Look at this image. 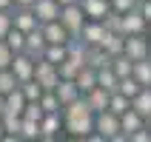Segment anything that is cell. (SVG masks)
<instances>
[{
	"mask_svg": "<svg viewBox=\"0 0 151 142\" xmlns=\"http://www.w3.org/2000/svg\"><path fill=\"white\" fill-rule=\"evenodd\" d=\"M94 131L109 142H126V134L120 131V117L111 114L109 108L100 111V114H94Z\"/></svg>",
	"mask_w": 151,
	"mask_h": 142,
	"instance_id": "obj_1",
	"label": "cell"
},
{
	"mask_svg": "<svg viewBox=\"0 0 151 142\" xmlns=\"http://www.w3.org/2000/svg\"><path fill=\"white\" fill-rule=\"evenodd\" d=\"M34 80L43 85V91H54V88H57V83H60V71H57V66H54V63L37 57V60H34Z\"/></svg>",
	"mask_w": 151,
	"mask_h": 142,
	"instance_id": "obj_2",
	"label": "cell"
},
{
	"mask_svg": "<svg viewBox=\"0 0 151 142\" xmlns=\"http://www.w3.org/2000/svg\"><path fill=\"white\" fill-rule=\"evenodd\" d=\"M60 23L68 29V34H71V37H80V29H83V23H86L83 6H80V3L63 6V9H60Z\"/></svg>",
	"mask_w": 151,
	"mask_h": 142,
	"instance_id": "obj_3",
	"label": "cell"
},
{
	"mask_svg": "<svg viewBox=\"0 0 151 142\" xmlns=\"http://www.w3.org/2000/svg\"><path fill=\"white\" fill-rule=\"evenodd\" d=\"M63 131L74 136H88L94 131V114H83V117H63Z\"/></svg>",
	"mask_w": 151,
	"mask_h": 142,
	"instance_id": "obj_4",
	"label": "cell"
},
{
	"mask_svg": "<svg viewBox=\"0 0 151 142\" xmlns=\"http://www.w3.org/2000/svg\"><path fill=\"white\" fill-rule=\"evenodd\" d=\"M106 34H109V29L103 26V20H86L83 29H80V40L86 46H103Z\"/></svg>",
	"mask_w": 151,
	"mask_h": 142,
	"instance_id": "obj_5",
	"label": "cell"
},
{
	"mask_svg": "<svg viewBox=\"0 0 151 142\" xmlns=\"http://www.w3.org/2000/svg\"><path fill=\"white\" fill-rule=\"evenodd\" d=\"M12 26L20 29V31H32V29L40 26V20L32 11V6H12Z\"/></svg>",
	"mask_w": 151,
	"mask_h": 142,
	"instance_id": "obj_6",
	"label": "cell"
},
{
	"mask_svg": "<svg viewBox=\"0 0 151 142\" xmlns=\"http://www.w3.org/2000/svg\"><path fill=\"white\" fill-rule=\"evenodd\" d=\"M60 131H63V114L60 111H49L40 117V139H57Z\"/></svg>",
	"mask_w": 151,
	"mask_h": 142,
	"instance_id": "obj_7",
	"label": "cell"
},
{
	"mask_svg": "<svg viewBox=\"0 0 151 142\" xmlns=\"http://www.w3.org/2000/svg\"><path fill=\"white\" fill-rule=\"evenodd\" d=\"M126 54L131 60H145L151 57V46H148V37L145 34H126Z\"/></svg>",
	"mask_w": 151,
	"mask_h": 142,
	"instance_id": "obj_8",
	"label": "cell"
},
{
	"mask_svg": "<svg viewBox=\"0 0 151 142\" xmlns=\"http://www.w3.org/2000/svg\"><path fill=\"white\" fill-rule=\"evenodd\" d=\"M9 68L14 71L17 83H26V80H32V77H34V57H32V54H26V51H17Z\"/></svg>",
	"mask_w": 151,
	"mask_h": 142,
	"instance_id": "obj_9",
	"label": "cell"
},
{
	"mask_svg": "<svg viewBox=\"0 0 151 142\" xmlns=\"http://www.w3.org/2000/svg\"><path fill=\"white\" fill-rule=\"evenodd\" d=\"M60 3L57 0H34L32 3V11L37 14V20H40V26L43 23H51V20H60Z\"/></svg>",
	"mask_w": 151,
	"mask_h": 142,
	"instance_id": "obj_10",
	"label": "cell"
},
{
	"mask_svg": "<svg viewBox=\"0 0 151 142\" xmlns=\"http://www.w3.org/2000/svg\"><path fill=\"white\" fill-rule=\"evenodd\" d=\"M145 125H148V119H145L143 114H140V111H134V108H128L126 114H120V131L126 134V139H128L131 134H134V131L145 128Z\"/></svg>",
	"mask_w": 151,
	"mask_h": 142,
	"instance_id": "obj_11",
	"label": "cell"
},
{
	"mask_svg": "<svg viewBox=\"0 0 151 142\" xmlns=\"http://www.w3.org/2000/svg\"><path fill=\"white\" fill-rule=\"evenodd\" d=\"M145 29H148V23L143 20V14L137 9H131V11L123 14V23H120V31L123 34H145Z\"/></svg>",
	"mask_w": 151,
	"mask_h": 142,
	"instance_id": "obj_12",
	"label": "cell"
},
{
	"mask_svg": "<svg viewBox=\"0 0 151 142\" xmlns=\"http://www.w3.org/2000/svg\"><path fill=\"white\" fill-rule=\"evenodd\" d=\"M43 34H46V43H68L71 40V34H68V29L60 20H51V23H43L40 26Z\"/></svg>",
	"mask_w": 151,
	"mask_h": 142,
	"instance_id": "obj_13",
	"label": "cell"
},
{
	"mask_svg": "<svg viewBox=\"0 0 151 142\" xmlns=\"http://www.w3.org/2000/svg\"><path fill=\"white\" fill-rule=\"evenodd\" d=\"M80 6L86 11V20H103V17L111 11L109 0H80Z\"/></svg>",
	"mask_w": 151,
	"mask_h": 142,
	"instance_id": "obj_14",
	"label": "cell"
},
{
	"mask_svg": "<svg viewBox=\"0 0 151 142\" xmlns=\"http://www.w3.org/2000/svg\"><path fill=\"white\" fill-rule=\"evenodd\" d=\"M43 49H46V34H43L40 26L32 29V31H26V54H32V57L37 60L43 54Z\"/></svg>",
	"mask_w": 151,
	"mask_h": 142,
	"instance_id": "obj_15",
	"label": "cell"
},
{
	"mask_svg": "<svg viewBox=\"0 0 151 142\" xmlns=\"http://www.w3.org/2000/svg\"><path fill=\"white\" fill-rule=\"evenodd\" d=\"M109 97H111V91H106V88H100V85H94L91 91L86 94V102H88L91 114H100V111L109 108Z\"/></svg>",
	"mask_w": 151,
	"mask_h": 142,
	"instance_id": "obj_16",
	"label": "cell"
},
{
	"mask_svg": "<svg viewBox=\"0 0 151 142\" xmlns=\"http://www.w3.org/2000/svg\"><path fill=\"white\" fill-rule=\"evenodd\" d=\"M86 54H88V46H86L80 37H71V40L66 43V57L71 60V63H77L80 68L86 66Z\"/></svg>",
	"mask_w": 151,
	"mask_h": 142,
	"instance_id": "obj_17",
	"label": "cell"
},
{
	"mask_svg": "<svg viewBox=\"0 0 151 142\" xmlns=\"http://www.w3.org/2000/svg\"><path fill=\"white\" fill-rule=\"evenodd\" d=\"M54 94H57L60 105H68L71 100H77V97H80V88H77L74 80H60L57 88H54ZM60 111H63V108H60Z\"/></svg>",
	"mask_w": 151,
	"mask_h": 142,
	"instance_id": "obj_18",
	"label": "cell"
},
{
	"mask_svg": "<svg viewBox=\"0 0 151 142\" xmlns=\"http://www.w3.org/2000/svg\"><path fill=\"white\" fill-rule=\"evenodd\" d=\"M74 83H77V88H80V94H88L97 85V68H91V66H83L80 71H77V77H74Z\"/></svg>",
	"mask_w": 151,
	"mask_h": 142,
	"instance_id": "obj_19",
	"label": "cell"
},
{
	"mask_svg": "<svg viewBox=\"0 0 151 142\" xmlns=\"http://www.w3.org/2000/svg\"><path fill=\"white\" fill-rule=\"evenodd\" d=\"M86 66H91V68L111 66V54L103 49V46H88V54H86Z\"/></svg>",
	"mask_w": 151,
	"mask_h": 142,
	"instance_id": "obj_20",
	"label": "cell"
},
{
	"mask_svg": "<svg viewBox=\"0 0 151 142\" xmlns=\"http://www.w3.org/2000/svg\"><path fill=\"white\" fill-rule=\"evenodd\" d=\"M103 49L109 51L111 57L123 54V51H126V34H123V31H109L106 40H103Z\"/></svg>",
	"mask_w": 151,
	"mask_h": 142,
	"instance_id": "obj_21",
	"label": "cell"
},
{
	"mask_svg": "<svg viewBox=\"0 0 151 142\" xmlns=\"http://www.w3.org/2000/svg\"><path fill=\"white\" fill-rule=\"evenodd\" d=\"M131 108L140 111V114L151 122V88H145V85H143V88L137 91V97L131 100Z\"/></svg>",
	"mask_w": 151,
	"mask_h": 142,
	"instance_id": "obj_22",
	"label": "cell"
},
{
	"mask_svg": "<svg viewBox=\"0 0 151 142\" xmlns=\"http://www.w3.org/2000/svg\"><path fill=\"white\" fill-rule=\"evenodd\" d=\"M0 119H3V128H6V136H3V139H9V142L20 139V114H9V111H3Z\"/></svg>",
	"mask_w": 151,
	"mask_h": 142,
	"instance_id": "obj_23",
	"label": "cell"
},
{
	"mask_svg": "<svg viewBox=\"0 0 151 142\" xmlns=\"http://www.w3.org/2000/svg\"><path fill=\"white\" fill-rule=\"evenodd\" d=\"M40 57L54 63V66H60V63L66 60V43H46V49H43Z\"/></svg>",
	"mask_w": 151,
	"mask_h": 142,
	"instance_id": "obj_24",
	"label": "cell"
},
{
	"mask_svg": "<svg viewBox=\"0 0 151 142\" xmlns=\"http://www.w3.org/2000/svg\"><path fill=\"white\" fill-rule=\"evenodd\" d=\"M20 139H40V119L20 114Z\"/></svg>",
	"mask_w": 151,
	"mask_h": 142,
	"instance_id": "obj_25",
	"label": "cell"
},
{
	"mask_svg": "<svg viewBox=\"0 0 151 142\" xmlns=\"http://www.w3.org/2000/svg\"><path fill=\"white\" fill-rule=\"evenodd\" d=\"M111 71H114L117 77H128L131 71H134V60L123 51V54H117V57H111Z\"/></svg>",
	"mask_w": 151,
	"mask_h": 142,
	"instance_id": "obj_26",
	"label": "cell"
},
{
	"mask_svg": "<svg viewBox=\"0 0 151 142\" xmlns=\"http://www.w3.org/2000/svg\"><path fill=\"white\" fill-rule=\"evenodd\" d=\"M117 83H120V77L111 71V66L97 68V85H100V88H106V91H117Z\"/></svg>",
	"mask_w": 151,
	"mask_h": 142,
	"instance_id": "obj_27",
	"label": "cell"
},
{
	"mask_svg": "<svg viewBox=\"0 0 151 142\" xmlns=\"http://www.w3.org/2000/svg\"><path fill=\"white\" fill-rule=\"evenodd\" d=\"M131 74L137 77V83H140V85L151 88V57L137 60V63H134V71H131Z\"/></svg>",
	"mask_w": 151,
	"mask_h": 142,
	"instance_id": "obj_28",
	"label": "cell"
},
{
	"mask_svg": "<svg viewBox=\"0 0 151 142\" xmlns=\"http://www.w3.org/2000/svg\"><path fill=\"white\" fill-rule=\"evenodd\" d=\"M23 108H26V97H23V91H20V85H17L14 91L6 94V111L9 114H23Z\"/></svg>",
	"mask_w": 151,
	"mask_h": 142,
	"instance_id": "obj_29",
	"label": "cell"
},
{
	"mask_svg": "<svg viewBox=\"0 0 151 142\" xmlns=\"http://www.w3.org/2000/svg\"><path fill=\"white\" fill-rule=\"evenodd\" d=\"M3 40H6V46L14 51V54H17V51H26V31H20V29H14V26L6 31Z\"/></svg>",
	"mask_w": 151,
	"mask_h": 142,
	"instance_id": "obj_30",
	"label": "cell"
},
{
	"mask_svg": "<svg viewBox=\"0 0 151 142\" xmlns=\"http://www.w3.org/2000/svg\"><path fill=\"white\" fill-rule=\"evenodd\" d=\"M131 108V100H128L126 94H120V91H111V97H109V111L111 114H126V111Z\"/></svg>",
	"mask_w": 151,
	"mask_h": 142,
	"instance_id": "obj_31",
	"label": "cell"
},
{
	"mask_svg": "<svg viewBox=\"0 0 151 142\" xmlns=\"http://www.w3.org/2000/svg\"><path fill=\"white\" fill-rule=\"evenodd\" d=\"M140 88H143V85L137 83V77H134V74H128V77H120V83H117V91H120V94H126L128 100H134Z\"/></svg>",
	"mask_w": 151,
	"mask_h": 142,
	"instance_id": "obj_32",
	"label": "cell"
},
{
	"mask_svg": "<svg viewBox=\"0 0 151 142\" xmlns=\"http://www.w3.org/2000/svg\"><path fill=\"white\" fill-rule=\"evenodd\" d=\"M20 91H23V97H26V102H37L40 100V94H43V85L37 83V80H26V83H20Z\"/></svg>",
	"mask_w": 151,
	"mask_h": 142,
	"instance_id": "obj_33",
	"label": "cell"
},
{
	"mask_svg": "<svg viewBox=\"0 0 151 142\" xmlns=\"http://www.w3.org/2000/svg\"><path fill=\"white\" fill-rule=\"evenodd\" d=\"M17 85H20V83H17L14 71H12V68H0V94L6 97L9 91H14Z\"/></svg>",
	"mask_w": 151,
	"mask_h": 142,
	"instance_id": "obj_34",
	"label": "cell"
},
{
	"mask_svg": "<svg viewBox=\"0 0 151 142\" xmlns=\"http://www.w3.org/2000/svg\"><path fill=\"white\" fill-rule=\"evenodd\" d=\"M37 102H40V108L46 111V114H49V111H60V108H63V105H60V100H57V94H54V91H43V94H40V100H37Z\"/></svg>",
	"mask_w": 151,
	"mask_h": 142,
	"instance_id": "obj_35",
	"label": "cell"
},
{
	"mask_svg": "<svg viewBox=\"0 0 151 142\" xmlns=\"http://www.w3.org/2000/svg\"><path fill=\"white\" fill-rule=\"evenodd\" d=\"M57 71H60V80H74L77 71H80V66H77V63H71V60L66 57V60L57 66Z\"/></svg>",
	"mask_w": 151,
	"mask_h": 142,
	"instance_id": "obj_36",
	"label": "cell"
},
{
	"mask_svg": "<svg viewBox=\"0 0 151 142\" xmlns=\"http://www.w3.org/2000/svg\"><path fill=\"white\" fill-rule=\"evenodd\" d=\"M120 23H123V14H120V11H114V9L103 17V26H106L109 31H120Z\"/></svg>",
	"mask_w": 151,
	"mask_h": 142,
	"instance_id": "obj_37",
	"label": "cell"
},
{
	"mask_svg": "<svg viewBox=\"0 0 151 142\" xmlns=\"http://www.w3.org/2000/svg\"><path fill=\"white\" fill-rule=\"evenodd\" d=\"M12 60H14V51L6 46V40H0V68H9Z\"/></svg>",
	"mask_w": 151,
	"mask_h": 142,
	"instance_id": "obj_38",
	"label": "cell"
},
{
	"mask_svg": "<svg viewBox=\"0 0 151 142\" xmlns=\"http://www.w3.org/2000/svg\"><path fill=\"white\" fill-rule=\"evenodd\" d=\"M111 9L114 11H120V14H126V11H131V9H137V0H109Z\"/></svg>",
	"mask_w": 151,
	"mask_h": 142,
	"instance_id": "obj_39",
	"label": "cell"
},
{
	"mask_svg": "<svg viewBox=\"0 0 151 142\" xmlns=\"http://www.w3.org/2000/svg\"><path fill=\"white\" fill-rule=\"evenodd\" d=\"M46 111L40 108V102H26V108H23V117H32V119H40Z\"/></svg>",
	"mask_w": 151,
	"mask_h": 142,
	"instance_id": "obj_40",
	"label": "cell"
},
{
	"mask_svg": "<svg viewBox=\"0 0 151 142\" xmlns=\"http://www.w3.org/2000/svg\"><path fill=\"white\" fill-rule=\"evenodd\" d=\"M9 29H12V9H9V11H3V9H0V40L6 37Z\"/></svg>",
	"mask_w": 151,
	"mask_h": 142,
	"instance_id": "obj_41",
	"label": "cell"
},
{
	"mask_svg": "<svg viewBox=\"0 0 151 142\" xmlns=\"http://www.w3.org/2000/svg\"><path fill=\"white\" fill-rule=\"evenodd\" d=\"M137 11H140L143 20L151 26V0H137Z\"/></svg>",
	"mask_w": 151,
	"mask_h": 142,
	"instance_id": "obj_42",
	"label": "cell"
},
{
	"mask_svg": "<svg viewBox=\"0 0 151 142\" xmlns=\"http://www.w3.org/2000/svg\"><path fill=\"white\" fill-rule=\"evenodd\" d=\"M12 6H14V0H0V9H3V11H9Z\"/></svg>",
	"mask_w": 151,
	"mask_h": 142,
	"instance_id": "obj_43",
	"label": "cell"
},
{
	"mask_svg": "<svg viewBox=\"0 0 151 142\" xmlns=\"http://www.w3.org/2000/svg\"><path fill=\"white\" fill-rule=\"evenodd\" d=\"M34 0H14V6H32Z\"/></svg>",
	"mask_w": 151,
	"mask_h": 142,
	"instance_id": "obj_44",
	"label": "cell"
},
{
	"mask_svg": "<svg viewBox=\"0 0 151 142\" xmlns=\"http://www.w3.org/2000/svg\"><path fill=\"white\" fill-rule=\"evenodd\" d=\"M60 6H71V3H80V0H57Z\"/></svg>",
	"mask_w": 151,
	"mask_h": 142,
	"instance_id": "obj_45",
	"label": "cell"
},
{
	"mask_svg": "<svg viewBox=\"0 0 151 142\" xmlns=\"http://www.w3.org/2000/svg\"><path fill=\"white\" fill-rule=\"evenodd\" d=\"M3 111H6V97L0 94V114H3Z\"/></svg>",
	"mask_w": 151,
	"mask_h": 142,
	"instance_id": "obj_46",
	"label": "cell"
},
{
	"mask_svg": "<svg viewBox=\"0 0 151 142\" xmlns=\"http://www.w3.org/2000/svg\"><path fill=\"white\" fill-rule=\"evenodd\" d=\"M3 136H6V128H3V119H0V139H3Z\"/></svg>",
	"mask_w": 151,
	"mask_h": 142,
	"instance_id": "obj_47",
	"label": "cell"
}]
</instances>
